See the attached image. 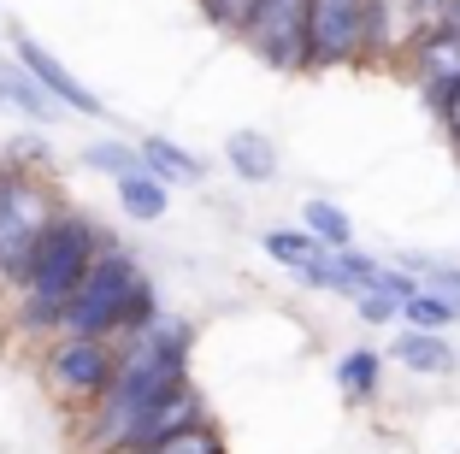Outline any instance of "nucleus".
Returning a JSON list of instances; mask_svg holds the SVG:
<instances>
[{
    "instance_id": "obj_1",
    "label": "nucleus",
    "mask_w": 460,
    "mask_h": 454,
    "mask_svg": "<svg viewBox=\"0 0 460 454\" xmlns=\"http://www.w3.org/2000/svg\"><path fill=\"white\" fill-rule=\"evenodd\" d=\"M190 348H195V325L172 319V313H160L142 336L119 343V372H112L107 396L95 407H83L89 414L83 419V454H119L136 419L148 414L165 389H177L190 378Z\"/></svg>"
},
{
    "instance_id": "obj_2",
    "label": "nucleus",
    "mask_w": 460,
    "mask_h": 454,
    "mask_svg": "<svg viewBox=\"0 0 460 454\" xmlns=\"http://www.w3.org/2000/svg\"><path fill=\"white\" fill-rule=\"evenodd\" d=\"M107 225L77 207H59V218L41 230L36 254H30L24 278H18L13 301H18V331L30 336H59V319H66V301L77 295L83 272L95 266V254L107 248Z\"/></svg>"
},
{
    "instance_id": "obj_3",
    "label": "nucleus",
    "mask_w": 460,
    "mask_h": 454,
    "mask_svg": "<svg viewBox=\"0 0 460 454\" xmlns=\"http://www.w3.org/2000/svg\"><path fill=\"white\" fill-rule=\"evenodd\" d=\"M160 289L154 278L142 272V260L119 242H107L95 254V266L83 272L77 295L66 301V319L59 331H77V336H112V343H130L142 336L154 319H160Z\"/></svg>"
},
{
    "instance_id": "obj_4",
    "label": "nucleus",
    "mask_w": 460,
    "mask_h": 454,
    "mask_svg": "<svg viewBox=\"0 0 460 454\" xmlns=\"http://www.w3.org/2000/svg\"><path fill=\"white\" fill-rule=\"evenodd\" d=\"M59 218V195L41 172H18V165L0 160V283L24 278L30 254H36L41 230Z\"/></svg>"
},
{
    "instance_id": "obj_5",
    "label": "nucleus",
    "mask_w": 460,
    "mask_h": 454,
    "mask_svg": "<svg viewBox=\"0 0 460 454\" xmlns=\"http://www.w3.org/2000/svg\"><path fill=\"white\" fill-rule=\"evenodd\" d=\"M307 6L313 0H254V13L236 24V36L266 71H307Z\"/></svg>"
},
{
    "instance_id": "obj_6",
    "label": "nucleus",
    "mask_w": 460,
    "mask_h": 454,
    "mask_svg": "<svg viewBox=\"0 0 460 454\" xmlns=\"http://www.w3.org/2000/svg\"><path fill=\"white\" fill-rule=\"evenodd\" d=\"M112 372H119V343L112 336H77L59 331L54 348H48V384L66 407H95L107 396Z\"/></svg>"
},
{
    "instance_id": "obj_7",
    "label": "nucleus",
    "mask_w": 460,
    "mask_h": 454,
    "mask_svg": "<svg viewBox=\"0 0 460 454\" xmlns=\"http://www.w3.org/2000/svg\"><path fill=\"white\" fill-rule=\"evenodd\" d=\"M307 71H366V0L307 6Z\"/></svg>"
},
{
    "instance_id": "obj_8",
    "label": "nucleus",
    "mask_w": 460,
    "mask_h": 454,
    "mask_svg": "<svg viewBox=\"0 0 460 454\" xmlns=\"http://www.w3.org/2000/svg\"><path fill=\"white\" fill-rule=\"evenodd\" d=\"M443 6L448 0H366V71L407 66L413 41L443 24Z\"/></svg>"
},
{
    "instance_id": "obj_9",
    "label": "nucleus",
    "mask_w": 460,
    "mask_h": 454,
    "mask_svg": "<svg viewBox=\"0 0 460 454\" xmlns=\"http://www.w3.org/2000/svg\"><path fill=\"white\" fill-rule=\"evenodd\" d=\"M13 54H18V66H24L30 77L41 83V89L54 94V101H59L66 112H83V119H101V112H107V107H101V94L89 89V83L71 77L66 59H59L54 48H41V41L30 36V30H13Z\"/></svg>"
},
{
    "instance_id": "obj_10",
    "label": "nucleus",
    "mask_w": 460,
    "mask_h": 454,
    "mask_svg": "<svg viewBox=\"0 0 460 454\" xmlns=\"http://www.w3.org/2000/svg\"><path fill=\"white\" fill-rule=\"evenodd\" d=\"M190 425H207V401H201V389L183 378V384L165 389V396L154 401L148 414L130 425V437H124V449H119V454L142 449V442H160V437H177V431H190Z\"/></svg>"
},
{
    "instance_id": "obj_11",
    "label": "nucleus",
    "mask_w": 460,
    "mask_h": 454,
    "mask_svg": "<svg viewBox=\"0 0 460 454\" xmlns=\"http://www.w3.org/2000/svg\"><path fill=\"white\" fill-rule=\"evenodd\" d=\"M407 71H413V83H420V101H437L448 83H460V30L431 24L420 41H413Z\"/></svg>"
},
{
    "instance_id": "obj_12",
    "label": "nucleus",
    "mask_w": 460,
    "mask_h": 454,
    "mask_svg": "<svg viewBox=\"0 0 460 454\" xmlns=\"http://www.w3.org/2000/svg\"><path fill=\"white\" fill-rule=\"evenodd\" d=\"M0 112H18V119L41 124V130H54V124L66 119V107H59L18 59H0Z\"/></svg>"
},
{
    "instance_id": "obj_13",
    "label": "nucleus",
    "mask_w": 460,
    "mask_h": 454,
    "mask_svg": "<svg viewBox=\"0 0 460 454\" xmlns=\"http://www.w3.org/2000/svg\"><path fill=\"white\" fill-rule=\"evenodd\" d=\"M225 165H230V177H243V183H278V142H271L266 130H230L225 136Z\"/></svg>"
},
{
    "instance_id": "obj_14",
    "label": "nucleus",
    "mask_w": 460,
    "mask_h": 454,
    "mask_svg": "<svg viewBox=\"0 0 460 454\" xmlns=\"http://www.w3.org/2000/svg\"><path fill=\"white\" fill-rule=\"evenodd\" d=\"M136 147H142V165H148L160 183H201L207 177V160L195 154V147L172 142V136H136Z\"/></svg>"
},
{
    "instance_id": "obj_15",
    "label": "nucleus",
    "mask_w": 460,
    "mask_h": 454,
    "mask_svg": "<svg viewBox=\"0 0 460 454\" xmlns=\"http://www.w3.org/2000/svg\"><path fill=\"white\" fill-rule=\"evenodd\" d=\"M112 189H119V213L136 218V225H160V218L172 213V183H160L148 165H142V172H124Z\"/></svg>"
},
{
    "instance_id": "obj_16",
    "label": "nucleus",
    "mask_w": 460,
    "mask_h": 454,
    "mask_svg": "<svg viewBox=\"0 0 460 454\" xmlns=\"http://www.w3.org/2000/svg\"><path fill=\"white\" fill-rule=\"evenodd\" d=\"M390 354L407 366V372H420V378H448L455 372V348L443 343V331H402L390 343Z\"/></svg>"
},
{
    "instance_id": "obj_17",
    "label": "nucleus",
    "mask_w": 460,
    "mask_h": 454,
    "mask_svg": "<svg viewBox=\"0 0 460 454\" xmlns=\"http://www.w3.org/2000/svg\"><path fill=\"white\" fill-rule=\"evenodd\" d=\"M337 389L354 401V407L378 401V389H384V354L378 348H349V354L337 361Z\"/></svg>"
},
{
    "instance_id": "obj_18",
    "label": "nucleus",
    "mask_w": 460,
    "mask_h": 454,
    "mask_svg": "<svg viewBox=\"0 0 460 454\" xmlns=\"http://www.w3.org/2000/svg\"><path fill=\"white\" fill-rule=\"evenodd\" d=\"M301 230H313L325 248H354V218L342 213L337 200H325V195L301 200Z\"/></svg>"
},
{
    "instance_id": "obj_19",
    "label": "nucleus",
    "mask_w": 460,
    "mask_h": 454,
    "mask_svg": "<svg viewBox=\"0 0 460 454\" xmlns=\"http://www.w3.org/2000/svg\"><path fill=\"white\" fill-rule=\"evenodd\" d=\"M77 160H83V172H101V177H112V183H119L124 172H142V147H136V142H119V136H101V142L83 147Z\"/></svg>"
},
{
    "instance_id": "obj_20",
    "label": "nucleus",
    "mask_w": 460,
    "mask_h": 454,
    "mask_svg": "<svg viewBox=\"0 0 460 454\" xmlns=\"http://www.w3.org/2000/svg\"><path fill=\"white\" fill-rule=\"evenodd\" d=\"M260 248H266V260H278V266H289V272H301L307 266L313 254H319V248H325V242L313 236V230H266V236H260Z\"/></svg>"
},
{
    "instance_id": "obj_21",
    "label": "nucleus",
    "mask_w": 460,
    "mask_h": 454,
    "mask_svg": "<svg viewBox=\"0 0 460 454\" xmlns=\"http://www.w3.org/2000/svg\"><path fill=\"white\" fill-rule=\"evenodd\" d=\"M402 266L420 278V289H431L437 301H448V307L460 313V266H448V260H425V254H407Z\"/></svg>"
},
{
    "instance_id": "obj_22",
    "label": "nucleus",
    "mask_w": 460,
    "mask_h": 454,
    "mask_svg": "<svg viewBox=\"0 0 460 454\" xmlns=\"http://www.w3.org/2000/svg\"><path fill=\"white\" fill-rule=\"evenodd\" d=\"M0 160L6 165H18V172H54V142H48V130H41V124H30L24 136H13V142H6V154H0Z\"/></svg>"
},
{
    "instance_id": "obj_23",
    "label": "nucleus",
    "mask_w": 460,
    "mask_h": 454,
    "mask_svg": "<svg viewBox=\"0 0 460 454\" xmlns=\"http://www.w3.org/2000/svg\"><path fill=\"white\" fill-rule=\"evenodd\" d=\"M296 278L307 283V289H331V295H349V301H354V278H349V266H342L337 248H319V254H313Z\"/></svg>"
},
{
    "instance_id": "obj_24",
    "label": "nucleus",
    "mask_w": 460,
    "mask_h": 454,
    "mask_svg": "<svg viewBox=\"0 0 460 454\" xmlns=\"http://www.w3.org/2000/svg\"><path fill=\"white\" fill-rule=\"evenodd\" d=\"M130 454H225V442H218L213 419H207V425H190V431H177V437L142 442V449H130Z\"/></svg>"
},
{
    "instance_id": "obj_25",
    "label": "nucleus",
    "mask_w": 460,
    "mask_h": 454,
    "mask_svg": "<svg viewBox=\"0 0 460 454\" xmlns=\"http://www.w3.org/2000/svg\"><path fill=\"white\" fill-rule=\"evenodd\" d=\"M455 319H460V313L448 307V301H437L431 289H420V295H407V301H402V325H407V331H448Z\"/></svg>"
},
{
    "instance_id": "obj_26",
    "label": "nucleus",
    "mask_w": 460,
    "mask_h": 454,
    "mask_svg": "<svg viewBox=\"0 0 460 454\" xmlns=\"http://www.w3.org/2000/svg\"><path fill=\"white\" fill-rule=\"evenodd\" d=\"M195 13L207 18L213 30H225V36H236V24H243L248 13H254V0H195Z\"/></svg>"
},
{
    "instance_id": "obj_27",
    "label": "nucleus",
    "mask_w": 460,
    "mask_h": 454,
    "mask_svg": "<svg viewBox=\"0 0 460 454\" xmlns=\"http://www.w3.org/2000/svg\"><path fill=\"white\" fill-rule=\"evenodd\" d=\"M354 313H360L366 325H390V319H402V301H395V295H378V289H360L354 295Z\"/></svg>"
},
{
    "instance_id": "obj_28",
    "label": "nucleus",
    "mask_w": 460,
    "mask_h": 454,
    "mask_svg": "<svg viewBox=\"0 0 460 454\" xmlns=\"http://www.w3.org/2000/svg\"><path fill=\"white\" fill-rule=\"evenodd\" d=\"M425 107H431V119L443 124L448 136H460V83H448V89L437 94V101H425Z\"/></svg>"
},
{
    "instance_id": "obj_29",
    "label": "nucleus",
    "mask_w": 460,
    "mask_h": 454,
    "mask_svg": "<svg viewBox=\"0 0 460 454\" xmlns=\"http://www.w3.org/2000/svg\"><path fill=\"white\" fill-rule=\"evenodd\" d=\"M443 24H448V30H460V0H448V6H443Z\"/></svg>"
},
{
    "instance_id": "obj_30",
    "label": "nucleus",
    "mask_w": 460,
    "mask_h": 454,
    "mask_svg": "<svg viewBox=\"0 0 460 454\" xmlns=\"http://www.w3.org/2000/svg\"><path fill=\"white\" fill-rule=\"evenodd\" d=\"M448 142H455V147H460V136H448Z\"/></svg>"
},
{
    "instance_id": "obj_31",
    "label": "nucleus",
    "mask_w": 460,
    "mask_h": 454,
    "mask_svg": "<svg viewBox=\"0 0 460 454\" xmlns=\"http://www.w3.org/2000/svg\"><path fill=\"white\" fill-rule=\"evenodd\" d=\"M0 13H6V0H0Z\"/></svg>"
}]
</instances>
